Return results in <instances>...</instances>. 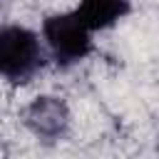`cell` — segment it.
I'll return each mask as SVG.
<instances>
[{
  "label": "cell",
  "instance_id": "277c9868",
  "mask_svg": "<svg viewBox=\"0 0 159 159\" xmlns=\"http://www.w3.org/2000/svg\"><path fill=\"white\" fill-rule=\"evenodd\" d=\"M27 122L37 134H57L65 124V112L62 104L50 102V99H40L30 107L27 112Z\"/></svg>",
  "mask_w": 159,
  "mask_h": 159
},
{
  "label": "cell",
  "instance_id": "7a4b0ae2",
  "mask_svg": "<svg viewBox=\"0 0 159 159\" xmlns=\"http://www.w3.org/2000/svg\"><path fill=\"white\" fill-rule=\"evenodd\" d=\"M42 37L52 52V57L62 65L80 62L92 50V30L77 17V12H60L45 20Z\"/></svg>",
  "mask_w": 159,
  "mask_h": 159
},
{
  "label": "cell",
  "instance_id": "6da1fadb",
  "mask_svg": "<svg viewBox=\"0 0 159 159\" xmlns=\"http://www.w3.org/2000/svg\"><path fill=\"white\" fill-rule=\"evenodd\" d=\"M42 65V47L32 30L7 25L0 32V72L10 82L30 80Z\"/></svg>",
  "mask_w": 159,
  "mask_h": 159
},
{
  "label": "cell",
  "instance_id": "3957f363",
  "mask_svg": "<svg viewBox=\"0 0 159 159\" xmlns=\"http://www.w3.org/2000/svg\"><path fill=\"white\" fill-rule=\"evenodd\" d=\"M129 10L127 0H80V5L75 7L77 17L92 30H107L112 25H117Z\"/></svg>",
  "mask_w": 159,
  "mask_h": 159
}]
</instances>
